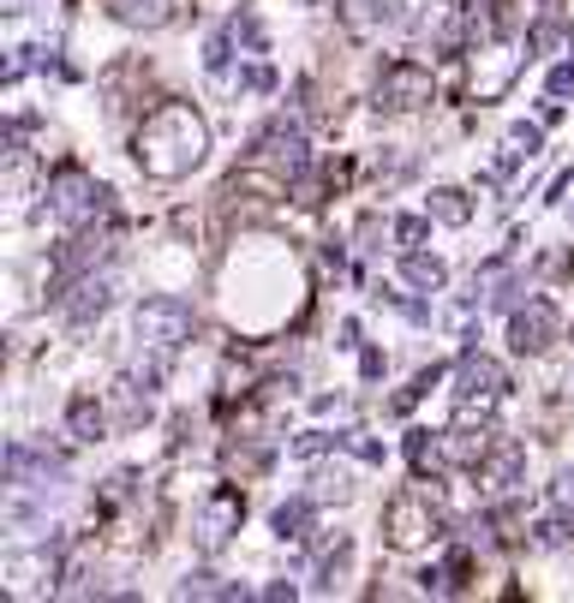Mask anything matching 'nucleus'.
Here are the masks:
<instances>
[{
	"instance_id": "obj_1",
	"label": "nucleus",
	"mask_w": 574,
	"mask_h": 603,
	"mask_svg": "<svg viewBox=\"0 0 574 603\" xmlns=\"http://www.w3.org/2000/svg\"><path fill=\"white\" fill-rule=\"evenodd\" d=\"M132 156L150 179H186L210 156V120H203L191 102H162V108H150L144 126H138Z\"/></svg>"
},
{
	"instance_id": "obj_2",
	"label": "nucleus",
	"mask_w": 574,
	"mask_h": 603,
	"mask_svg": "<svg viewBox=\"0 0 574 603\" xmlns=\"http://www.w3.org/2000/svg\"><path fill=\"white\" fill-rule=\"evenodd\" d=\"M186 341H191V305L174 299V293H150L132 311V370L126 377H138L150 394H162Z\"/></svg>"
},
{
	"instance_id": "obj_3",
	"label": "nucleus",
	"mask_w": 574,
	"mask_h": 603,
	"mask_svg": "<svg viewBox=\"0 0 574 603\" xmlns=\"http://www.w3.org/2000/svg\"><path fill=\"white\" fill-rule=\"evenodd\" d=\"M67 484H72V472L60 454L31 448V442H7V525L12 532L43 520L67 496Z\"/></svg>"
},
{
	"instance_id": "obj_4",
	"label": "nucleus",
	"mask_w": 574,
	"mask_h": 603,
	"mask_svg": "<svg viewBox=\"0 0 574 603\" xmlns=\"http://www.w3.org/2000/svg\"><path fill=\"white\" fill-rule=\"evenodd\" d=\"M443 537V515H437V496H431V484L419 478L413 490H395L389 503H383V544L389 549H425Z\"/></svg>"
},
{
	"instance_id": "obj_5",
	"label": "nucleus",
	"mask_w": 574,
	"mask_h": 603,
	"mask_svg": "<svg viewBox=\"0 0 574 603\" xmlns=\"http://www.w3.org/2000/svg\"><path fill=\"white\" fill-rule=\"evenodd\" d=\"M48 215H55L67 234L96 227L102 215H108V186L91 179L84 168H55V179H48Z\"/></svg>"
},
{
	"instance_id": "obj_6",
	"label": "nucleus",
	"mask_w": 574,
	"mask_h": 603,
	"mask_svg": "<svg viewBox=\"0 0 574 603\" xmlns=\"http://www.w3.org/2000/svg\"><path fill=\"white\" fill-rule=\"evenodd\" d=\"M258 162L263 168H276L282 179H305L312 174V138H305V120L300 114H276L270 126L258 132Z\"/></svg>"
},
{
	"instance_id": "obj_7",
	"label": "nucleus",
	"mask_w": 574,
	"mask_h": 603,
	"mask_svg": "<svg viewBox=\"0 0 574 603\" xmlns=\"http://www.w3.org/2000/svg\"><path fill=\"white\" fill-rule=\"evenodd\" d=\"M239 520H246V496H239L234 484H215V490L198 503V515H191V537H198L203 556H222V549L234 544Z\"/></svg>"
},
{
	"instance_id": "obj_8",
	"label": "nucleus",
	"mask_w": 574,
	"mask_h": 603,
	"mask_svg": "<svg viewBox=\"0 0 574 603\" xmlns=\"http://www.w3.org/2000/svg\"><path fill=\"white\" fill-rule=\"evenodd\" d=\"M449 394H455L461 413H491V406L508 394V370L496 365L491 353H473V346H467L461 365H455V389Z\"/></svg>"
},
{
	"instance_id": "obj_9",
	"label": "nucleus",
	"mask_w": 574,
	"mask_h": 603,
	"mask_svg": "<svg viewBox=\"0 0 574 603\" xmlns=\"http://www.w3.org/2000/svg\"><path fill=\"white\" fill-rule=\"evenodd\" d=\"M67 574V561H60L55 544H36V549H7L0 556V580H7L12 598H43L55 592V580Z\"/></svg>"
},
{
	"instance_id": "obj_10",
	"label": "nucleus",
	"mask_w": 574,
	"mask_h": 603,
	"mask_svg": "<svg viewBox=\"0 0 574 603\" xmlns=\"http://www.w3.org/2000/svg\"><path fill=\"white\" fill-rule=\"evenodd\" d=\"M437 96V79H431L425 60H389L377 79V108L389 114H419L425 102Z\"/></svg>"
},
{
	"instance_id": "obj_11",
	"label": "nucleus",
	"mask_w": 574,
	"mask_h": 603,
	"mask_svg": "<svg viewBox=\"0 0 574 603\" xmlns=\"http://www.w3.org/2000/svg\"><path fill=\"white\" fill-rule=\"evenodd\" d=\"M557 341H563V317H557L551 299H527V305L508 311V346H515V353L539 358V353H551Z\"/></svg>"
},
{
	"instance_id": "obj_12",
	"label": "nucleus",
	"mask_w": 574,
	"mask_h": 603,
	"mask_svg": "<svg viewBox=\"0 0 574 603\" xmlns=\"http://www.w3.org/2000/svg\"><path fill=\"white\" fill-rule=\"evenodd\" d=\"M114 305V275L108 269H96V275H79V281H67V287H55V311L67 317V323H96L102 311Z\"/></svg>"
},
{
	"instance_id": "obj_13",
	"label": "nucleus",
	"mask_w": 574,
	"mask_h": 603,
	"mask_svg": "<svg viewBox=\"0 0 574 603\" xmlns=\"http://www.w3.org/2000/svg\"><path fill=\"white\" fill-rule=\"evenodd\" d=\"M473 478H479V490L484 496H508V490H520V478H527V448L515 442V436H496L491 442V454L473 466Z\"/></svg>"
},
{
	"instance_id": "obj_14",
	"label": "nucleus",
	"mask_w": 574,
	"mask_h": 603,
	"mask_svg": "<svg viewBox=\"0 0 574 603\" xmlns=\"http://www.w3.org/2000/svg\"><path fill=\"white\" fill-rule=\"evenodd\" d=\"M108 251H114V227H79L72 246L55 258V287H67V281H79V275H96V269L108 263Z\"/></svg>"
},
{
	"instance_id": "obj_15",
	"label": "nucleus",
	"mask_w": 574,
	"mask_h": 603,
	"mask_svg": "<svg viewBox=\"0 0 574 603\" xmlns=\"http://www.w3.org/2000/svg\"><path fill=\"white\" fill-rule=\"evenodd\" d=\"M341 24L353 36H377L401 24V0H341Z\"/></svg>"
},
{
	"instance_id": "obj_16",
	"label": "nucleus",
	"mask_w": 574,
	"mask_h": 603,
	"mask_svg": "<svg viewBox=\"0 0 574 603\" xmlns=\"http://www.w3.org/2000/svg\"><path fill=\"white\" fill-rule=\"evenodd\" d=\"M108 12L126 31H168L180 19V0H108Z\"/></svg>"
},
{
	"instance_id": "obj_17",
	"label": "nucleus",
	"mask_w": 574,
	"mask_h": 603,
	"mask_svg": "<svg viewBox=\"0 0 574 603\" xmlns=\"http://www.w3.org/2000/svg\"><path fill=\"white\" fill-rule=\"evenodd\" d=\"M491 442H496V430H484V425H455V430H443V454H449V466H461V472H473L484 454H491Z\"/></svg>"
},
{
	"instance_id": "obj_18",
	"label": "nucleus",
	"mask_w": 574,
	"mask_h": 603,
	"mask_svg": "<svg viewBox=\"0 0 574 603\" xmlns=\"http://www.w3.org/2000/svg\"><path fill=\"white\" fill-rule=\"evenodd\" d=\"M317 496L305 490V496H293V503H282L270 515V525H276V537H282V544H305V537H312V525H317Z\"/></svg>"
},
{
	"instance_id": "obj_19",
	"label": "nucleus",
	"mask_w": 574,
	"mask_h": 603,
	"mask_svg": "<svg viewBox=\"0 0 574 603\" xmlns=\"http://www.w3.org/2000/svg\"><path fill=\"white\" fill-rule=\"evenodd\" d=\"M401 275L413 293H443L449 287V263L431 258V251H401Z\"/></svg>"
},
{
	"instance_id": "obj_20",
	"label": "nucleus",
	"mask_w": 574,
	"mask_h": 603,
	"mask_svg": "<svg viewBox=\"0 0 574 603\" xmlns=\"http://www.w3.org/2000/svg\"><path fill=\"white\" fill-rule=\"evenodd\" d=\"M407 466H413L419 478H437V472L449 466V454H443V430H407Z\"/></svg>"
},
{
	"instance_id": "obj_21",
	"label": "nucleus",
	"mask_w": 574,
	"mask_h": 603,
	"mask_svg": "<svg viewBox=\"0 0 574 603\" xmlns=\"http://www.w3.org/2000/svg\"><path fill=\"white\" fill-rule=\"evenodd\" d=\"M67 430L79 436V442H102V436H108V413L96 406V394H79V401L67 406Z\"/></svg>"
},
{
	"instance_id": "obj_22",
	"label": "nucleus",
	"mask_w": 574,
	"mask_h": 603,
	"mask_svg": "<svg viewBox=\"0 0 574 603\" xmlns=\"http://www.w3.org/2000/svg\"><path fill=\"white\" fill-rule=\"evenodd\" d=\"M425 215H431V222H443V227H467V222H473V203H467V191L437 186L425 198Z\"/></svg>"
},
{
	"instance_id": "obj_23",
	"label": "nucleus",
	"mask_w": 574,
	"mask_h": 603,
	"mask_svg": "<svg viewBox=\"0 0 574 603\" xmlns=\"http://www.w3.org/2000/svg\"><path fill=\"white\" fill-rule=\"evenodd\" d=\"M539 150H544V126H527V120H520V126H508V150H503V162H496V168L508 174L515 162H532Z\"/></svg>"
},
{
	"instance_id": "obj_24",
	"label": "nucleus",
	"mask_w": 574,
	"mask_h": 603,
	"mask_svg": "<svg viewBox=\"0 0 574 603\" xmlns=\"http://www.w3.org/2000/svg\"><path fill=\"white\" fill-rule=\"evenodd\" d=\"M348 561H353V544H348V537L324 544V549H317V586H324V592H336V580L348 574Z\"/></svg>"
},
{
	"instance_id": "obj_25",
	"label": "nucleus",
	"mask_w": 574,
	"mask_h": 603,
	"mask_svg": "<svg viewBox=\"0 0 574 603\" xmlns=\"http://www.w3.org/2000/svg\"><path fill=\"white\" fill-rule=\"evenodd\" d=\"M312 496H317V503H348V496H353V472L348 466H317L312 472Z\"/></svg>"
},
{
	"instance_id": "obj_26",
	"label": "nucleus",
	"mask_w": 574,
	"mask_h": 603,
	"mask_svg": "<svg viewBox=\"0 0 574 603\" xmlns=\"http://www.w3.org/2000/svg\"><path fill=\"white\" fill-rule=\"evenodd\" d=\"M389 239H395L401 251H419V246L431 239V215H395V222H389Z\"/></svg>"
},
{
	"instance_id": "obj_27",
	"label": "nucleus",
	"mask_w": 574,
	"mask_h": 603,
	"mask_svg": "<svg viewBox=\"0 0 574 603\" xmlns=\"http://www.w3.org/2000/svg\"><path fill=\"white\" fill-rule=\"evenodd\" d=\"M329 448H348V436L305 430V436H293V442H288V454H293V460H317V454H329Z\"/></svg>"
},
{
	"instance_id": "obj_28",
	"label": "nucleus",
	"mask_w": 574,
	"mask_h": 603,
	"mask_svg": "<svg viewBox=\"0 0 574 603\" xmlns=\"http://www.w3.org/2000/svg\"><path fill=\"white\" fill-rule=\"evenodd\" d=\"M180 598H246V586H222L215 574H186Z\"/></svg>"
},
{
	"instance_id": "obj_29",
	"label": "nucleus",
	"mask_w": 574,
	"mask_h": 603,
	"mask_svg": "<svg viewBox=\"0 0 574 603\" xmlns=\"http://www.w3.org/2000/svg\"><path fill=\"white\" fill-rule=\"evenodd\" d=\"M563 36H569L563 12H551V19H539V24H532V31H527V48H532V55H551V48L563 43Z\"/></svg>"
},
{
	"instance_id": "obj_30",
	"label": "nucleus",
	"mask_w": 574,
	"mask_h": 603,
	"mask_svg": "<svg viewBox=\"0 0 574 603\" xmlns=\"http://www.w3.org/2000/svg\"><path fill=\"white\" fill-rule=\"evenodd\" d=\"M227 36H234L246 55H263V24L251 19V12H234V19H227Z\"/></svg>"
},
{
	"instance_id": "obj_31",
	"label": "nucleus",
	"mask_w": 574,
	"mask_h": 603,
	"mask_svg": "<svg viewBox=\"0 0 574 603\" xmlns=\"http://www.w3.org/2000/svg\"><path fill=\"white\" fill-rule=\"evenodd\" d=\"M239 90H251V96H263V90H276V72L263 67V55H251V67L239 72Z\"/></svg>"
},
{
	"instance_id": "obj_32",
	"label": "nucleus",
	"mask_w": 574,
	"mask_h": 603,
	"mask_svg": "<svg viewBox=\"0 0 574 603\" xmlns=\"http://www.w3.org/2000/svg\"><path fill=\"white\" fill-rule=\"evenodd\" d=\"M544 90H551L557 102L574 96V60H563V67H551V79H544Z\"/></svg>"
},
{
	"instance_id": "obj_33",
	"label": "nucleus",
	"mask_w": 574,
	"mask_h": 603,
	"mask_svg": "<svg viewBox=\"0 0 574 603\" xmlns=\"http://www.w3.org/2000/svg\"><path fill=\"white\" fill-rule=\"evenodd\" d=\"M551 503H557V515H563V520L574 525V472H563V478H557V490H551Z\"/></svg>"
},
{
	"instance_id": "obj_34",
	"label": "nucleus",
	"mask_w": 574,
	"mask_h": 603,
	"mask_svg": "<svg viewBox=\"0 0 574 603\" xmlns=\"http://www.w3.org/2000/svg\"><path fill=\"white\" fill-rule=\"evenodd\" d=\"M36 0H0V12H12V19H19V12H31Z\"/></svg>"
}]
</instances>
